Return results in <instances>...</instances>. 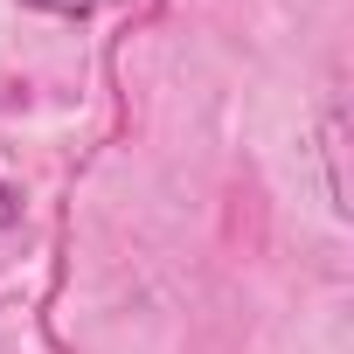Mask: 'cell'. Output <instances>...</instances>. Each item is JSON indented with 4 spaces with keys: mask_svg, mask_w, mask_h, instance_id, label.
<instances>
[{
    "mask_svg": "<svg viewBox=\"0 0 354 354\" xmlns=\"http://www.w3.org/2000/svg\"><path fill=\"white\" fill-rule=\"evenodd\" d=\"M21 8H42V15H63V21H77V15H91L97 0H21Z\"/></svg>",
    "mask_w": 354,
    "mask_h": 354,
    "instance_id": "1",
    "label": "cell"
},
{
    "mask_svg": "<svg viewBox=\"0 0 354 354\" xmlns=\"http://www.w3.org/2000/svg\"><path fill=\"white\" fill-rule=\"evenodd\" d=\"M0 223H15V188L0 181Z\"/></svg>",
    "mask_w": 354,
    "mask_h": 354,
    "instance_id": "2",
    "label": "cell"
}]
</instances>
